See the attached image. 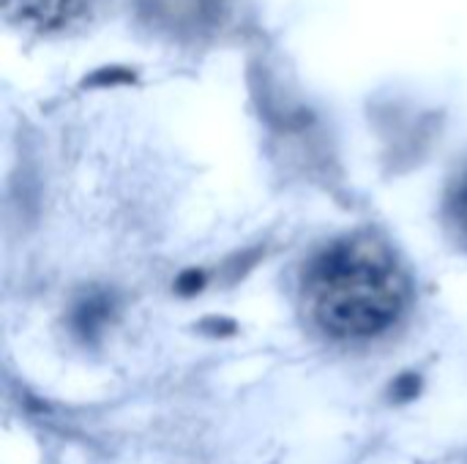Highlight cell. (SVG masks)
Segmentation results:
<instances>
[{"label":"cell","mask_w":467,"mask_h":464,"mask_svg":"<svg viewBox=\"0 0 467 464\" xmlns=\"http://www.w3.org/2000/svg\"><path fill=\"white\" fill-rule=\"evenodd\" d=\"M408 298L405 271L391 249L372 235L334 241L306 268V309L337 339H369L389 331Z\"/></svg>","instance_id":"cell-1"},{"label":"cell","mask_w":467,"mask_h":464,"mask_svg":"<svg viewBox=\"0 0 467 464\" xmlns=\"http://www.w3.org/2000/svg\"><path fill=\"white\" fill-rule=\"evenodd\" d=\"M96 0H19V11L30 19H38L44 25H60L71 27V22L82 19L85 14H93Z\"/></svg>","instance_id":"cell-2"},{"label":"cell","mask_w":467,"mask_h":464,"mask_svg":"<svg viewBox=\"0 0 467 464\" xmlns=\"http://www.w3.org/2000/svg\"><path fill=\"white\" fill-rule=\"evenodd\" d=\"M451 213H454V222L460 227V235L467 241V170L462 172L457 189H454V197H451Z\"/></svg>","instance_id":"cell-3"}]
</instances>
